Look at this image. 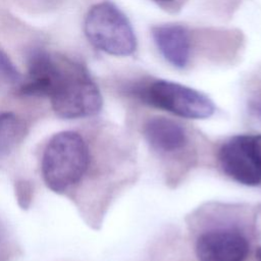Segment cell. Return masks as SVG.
Returning a JSON list of instances; mask_svg holds the SVG:
<instances>
[{
  "label": "cell",
  "mask_w": 261,
  "mask_h": 261,
  "mask_svg": "<svg viewBox=\"0 0 261 261\" xmlns=\"http://www.w3.org/2000/svg\"><path fill=\"white\" fill-rule=\"evenodd\" d=\"M49 98L54 112L67 119L95 115L103 104L100 90L87 68L66 58H59Z\"/></svg>",
  "instance_id": "cell-1"
},
{
  "label": "cell",
  "mask_w": 261,
  "mask_h": 261,
  "mask_svg": "<svg viewBox=\"0 0 261 261\" xmlns=\"http://www.w3.org/2000/svg\"><path fill=\"white\" fill-rule=\"evenodd\" d=\"M123 92L144 104L182 118L204 119L215 111L213 101L205 94L167 80H137L124 86Z\"/></svg>",
  "instance_id": "cell-2"
},
{
  "label": "cell",
  "mask_w": 261,
  "mask_h": 261,
  "mask_svg": "<svg viewBox=\"0 0 261 261\" xmlns=\"http://www.w3.org/2000/svg\"><path fill=\"white\" fill-rule=\"evenodd\" d=\"M89 161V148L83 137L71 130L60 132L50 139L43 153L44 181L53 192L62 193L82 179Z\"/></svg>",
  "instance_id": "cell-3"
},
{
  "label": "cell",
  "mask_w": 261,
  "mask_h": 261,
  "mask_svg": "<svg viewBox=\"0 0 261 261\" xmlns=\"http://www.w3.org/2000/svg\"><path fill=\"white\" fill-rule=\"evenodd\" d=\"M85 35L98 50L125 57L137 49V38L127 16L112 2L94 4L84 21Z\"/></svg>",
  "instance_id": "cell-4"
},
{
  "label": "cell",
  "mask_w": 261,
  "mask_h": 261,
  "mask_svg": "<svg viewBox=\"0 0 261 261\" xmlns=\"http://www.w3.org/2000/svg\"><path fill=\"white\" fill-rule=\"evenodd\" d=\"M218 163L232 180L248 187L261 186V134L237 135L217 153Z\"/></svg>",
  "instance_id": "cell-5"
},
{
  "label": "cell",
  "mask_w": 261,
  "mask_h": 261,
  "mask_svg": "<svg viewBox=\"0 0 261 261\" xmlns=\"http://www.w3.org/2000/svg\"><path fill=\"white\" fill-rule=\"evenodd\" d=\"M198 261H245L250 241L237 227H214L201 232L195 244Z\"/></svg>",
  "instance_id": "cell-6"
},
{
  "label": "cell",
  "mask_w": 261,
  "mask_h": 261,
  "mask_svg": "<svg viewBox=\"0 0 261 261\" xmlns=\"http://www.w3.org/2000/svg\"><path fill=\"white\" fill-rule=\"evenodd\" d=\"M153 41L162 57L176 68H186L192 59L194 35L184 24L168 22L152 27Z\"/></svg>",
  "instance_id": "cell-7"
},
{
  "label": "cell",
  "mask_w": 261,
  "mask_h": 261,
  "mask_svg": "<svg viewBox=\"0 0 261 261\" xmlns=\"http://www.w3.org/2000/svg\"><path fill=\"white\" fill-rule=\"evenodd\" d=\"M143 135L150 147L160 154H173L189 143L186 128L178 121L165 116H153L143 126Z\"/></svg>",
  "instance_id": "cell-8"
},
{
  "label": "cell",
  "mask_w": 261,
  "mask_h": 261,
  "mask_svg": "<svg viewBox=\"0 0 261 261\" xmlns=\"http://www.w3.org/2000/svg\"><path fill=\"white\" fill-rule=\"evenodd\" d=\"M24 135L22 121L12 112L0 113V158L8 154Z\"/></svg>",
  "instance_id": "cell-9"
},
{
  "label": "cell",
  "mask_w": 261,
  "mask_h": 261,
  "mask_svg": "<svg viewBox=\"0 0 261 261\" xmlns=\"http://www.w3.org/2000/svg\"><path fill=\"white\" fill-rule=\"evenodd\" d=\"M0 75L11 83H20L21 74L6 52L0 47Z\"/></svg>",
  "instance_id": "cell-10"
},
{
  "label": "cell",
  "mask_w": 261,
  "mask_h": 261,
  "mask_svg": "<svg viewBox=\"0 0 261 261\" xmlns=\"http://www.w3.org/2000/svg\"><path fill=\"white\" fill-rule=\"evenodd\" d=\"M255 260L256 261H261V246L256 249V254H255Z\"/></svg>",
  "instance_id": "cell-11"
},
{
  "label": "cell",
  "mask_w": 261,
  "mask_h": 261,
  "mask_svg": "<svg viewBox=\"0 0 261 261\" xmlns=\"http://www.w3.org/2000/svg\"><path fill=\"white\" fill-rule=\"evenodd\" d=\"M158 3H162V4H168V3H172L174 0H154Z\"/></svg>",
  "instance_id": "cell-12"
}]
</instances>
